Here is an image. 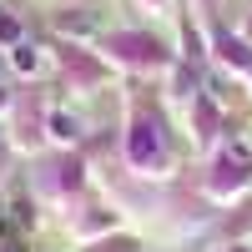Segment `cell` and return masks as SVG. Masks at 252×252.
<instances>
[{"label": "cell", "mask_w": 252, "mask_h": 252, "mask_svg": "<svg viewBox=\"0 0 252 252\" xmlns=\"http://www.w3.org/2000/svg\"><path fill=\"white\" fill-rule=\"evenodd\" d=\"M15 66H20V71H40L46 61H40V51H35V46H15Z\"/></svg>", "instance_id": "obj_2"}, {"label": "cell", "mask_w": 252, "mask_h": 252, "mask_svg": "<svg viewBox=\"0 0 252 252\" xmlns=\"http://www.w3.org/2000/svg\"><path fill=\"white\" fill-rule=\"evenodd\" d=\"M15 35H20V26H15L10 15H0V40H15Z\"/></svg>", "instance_id": "obj_3"}, {"label": "cell", "mask_w": 252, "mask_h": 252, "mask_svg": "<svg viewBox=\"0 0 252 252\" xmlns=\"http://www.w3.org/2000/svg\"><path fill=\"white\" fill-rule=\"evenodd\" d=\"M51 131H56L61 141H71V136H81V131H76V116H66V111H51Z\"/></svg>", "instance_id": "obj_1"}, {"label": "cell", "mask_w": 252, "mask_h": 252, "mask_svg": "<svg viewBox=\"0 0 252 252\" xmlns=\"http://www.w3.org/2000/svg\"><path fill=\"white\" fill-rule=\"evenodd\" d=\"M0 252H15V242H10V237H0Z\"/></svg>", "instance_id": "obj_4"}, {"label": "cell", "mask_w": 252, "mask_h": 252, "mask_svg": "<svg viewBox=\"0 0 252 252\" xmlns=\"http://www.w3.org/2000/svg\"><path fill=\"white\" fill-rule=\"evenodd\" d=\"M0 106H5V91H0Z\"/></svg>", "instance_id": "obj_5"}]
</instances>
